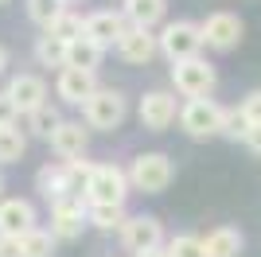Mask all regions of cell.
Segmentation results:
<instances>
[{
    "label": "cell",
    "instance_id": "6da1fadb",
    "mask_svg": "<svg viewBox=\"0 0 261 257\" xmlns=\"http://www.w3.org/2000/svg\"><path fill=\"white\" fill-rule=\"evenodd\" d=\"M86 117L94 128H117L125 117V101H121L117 90H94L86 97Z\"/></svg>",
    "mask_w": 261,
    "mask_h": 257
},
{
    "label": "cell",
    "instance_id": "7a4b0ae2",
    "mask_svg": "<svg viewBox=\"0 0 261 257\" xmlns=\"http://www.w3.org/2000/svg\"><path fill=\"white\" fill-rule=\"evenodd\" d=\"M133 183H137L141 191H164V187L172 183V164H168V156H160V152L137 156V164H133Z\"/></svg>",
    "mask_w": 261,
    "mask_h": 257
},
{
    "label": "cell",
    "instance_id": "3957f363",
    "mask_svg": "<svg viewBox=\"0 0 261 257\" xmlns=\"http://www.w3.org/2000/svg\"><path fill=\"white\" fill-rule=\"evenodd\" d=\"M175 86L187 97H207L215 90V70L203 59H184V63H175Z\"/></svg>",
    "mask_w": 261,
    "mask_h": 257
},
{
    "label": "cell",
    "instance_id": "277c9868",
    "mask_svg": "<svg viewBox=\"0 0 261 257\" xmlns=\"http://www.w3.org/2000/svg\"><path fill=\"white\" fill-rule=\"evenodd\" d=\"M199 43H203V32H199V28H191V23H172V28L160 35V47H164V55H168L172 63L195 59Z\"/></svg>",
    "mask_w": 261,
    "mask_h": 257
},
{
    "label": "cell",
    "instance_id": "5b68a950",
    "mask_svg": "<svg viewBox=\"0 0 261 257\" xmlns=\"http://www.w3.org/2000/svg\"><path fill=\"white\" fill-rule=\"evenodd\" d=\"M86 191H90V199H94V203H121V199H125V175H121L117 168H109V164L90 168Z\"/></svg>",
    "mask_w": 261,
    "mask_h": 257
},
{
    "label": "cell",
    "instance_id": "8992f818",
    "mask_svg": "<svg viewBox=\"0 0 261 257\" xmlns=\"http://www.w3.org/2000/svg\"><path fill=\"white\" fill-rule=\"evenodd\" d=\"M218 125H222V109H218L215 101L195 97V101L184 109V128L191 137H211V133H218Z\"/></svg>",
    "mask_w": 261,
    "mask_h": 257
},
{
    "label": "cell",
    "instance_id": "52a82bcc",
    "mask_svg": "<svg viewBox=\"0 0 261 257\" xmlns=\"http://www.w3.org/2000/svg\"><path fill=\"white\" fill-rule=\"evenodd\" d=\"M203 39L218 51H230L234 43L242 39V20L238 16H230V12H215L207 23H203Z\"/></svg>",
    "mask_w": 261,
    "mask_h": 257
},
{
    "label": "cell",
    "instance_id": "ba28073f",
    "mask_svg": "<svg viewBox=\"0 0 261 257\" xmlns=\"http://www.w3.org/2000/svg\"><path fill=\"white\" fill-rule=\"evenodd\" d=\"M32 222H35V214H32V207L23 203V199H8V203H0V234H4V238L28 234Z\"/></svg>",
    "mask_w": 261,
    "mask_h": 257
},
{
    "label": "cell",
    "instance_id": "9c48e42d",
    "mask_svg": "<svg viewBox=\"0 0 261 257\" xmlns=\"http://www.w3.org/2000/svg\"><path fill=\"white\" fill-rule=\"evenodd\" d=\"M117 47H121V59L125 63H148L156 55V39L148 35V28H133V32H125L117 39Z\"/></svg>",
    "mask_w": 261,
    "mask_h": 257
},
{
    "label": "cell",
    "instance_id": "30bf717a",
    "mask_svg": "<svg viewBox=\"0 0 261 257\" xmlns=\"http://www.w3.org/2000/svg\"><path fill=\"white\" fill-rule=\"evenodd\" d=\"M82 35H90L98 47H109L113 39L125 35V28H121V16H113V12H94V16L82 23Z\"/></svg>",
    "mask_w": 261,
    "mask_h": 257
},
{
    "label": "cell",
    "instance_id": "8fae6325",
    "mask_svg": "<svg viewBox=\"0 0 261 257\" xmlns=\"http://www.w3.org/2000/svg\"><path fill=\"white\" fill-rule=\"evenodd\" d=\"M125 246L137 249V253L160 246V222H156V218H144V214L141 218H129V222H125Z\"/></svg>",
    "mask_w": 261,
    "mask_h": 257
},
{
    "label": "cell",
    "instance_id": "7c38bea8",
    "mask_svg": "<svg viewBox=\"0 0 261 257\" xmlns=\"http://www.w3.org/2000/svg\"><path fill=\"white\" fill-rule=\"evenodd\" d=\"M51 144L66 160H70V156H82V152H86V128L74 125V121H59V128L51 133Z\"/></svg>",
    "mask_w": 261,
    "mask_h": 257
},
{
    "label": "cell",
    "instance_id": "4fadbf2b",
    "mask_svg": "<svg viewBox=\"0 0 261 257\" xmlns=\"http://www.w3.org/2000/svg\"><path fill=\"white\" fill-rule=\"evenodd\" d=\"M43 82L35 74H20V78H12V86H8V97L16 101V109H28L32 113L35 106H43Z\"/></svg>",
    "mask_w": 261,
    "mask_h": 257
},
{
    "label": "cell",
    "instance_id": "5bb4252c",
    "mask_svg": "<svg viewBox=\"0 0 261 257\" xmlns=\"http://www.w3.org/2000/svg\"><path fill=\"white\" fill-rule=\"evenodd\" d=\"M172 117H175V97H168V94H144V101H141V121H144L148 128H164Z\"/></svg>",
    "mask_w": 261,
    "mask_h": 257
},
{
    "label": "cell",
    "instance_id": "9a60e30c",
    "mask_svg": "<svg viewBox=\"0 0 261 257\" xmlns=\"http://www.w3.org/2000/svg\"><path fill=\"white\" fill-rule=\"evenodd\" d=\"M59 94L66 101H82V97L94 94V70H78V66H66L59 74Z\"/></svg>",
    "mask_w": 261,
    "mask_h": 257
},
{
    "label": "cell",
    "instance_id": "2e32d148",
    "mask_svg": "<svg viewBox=\"0 0 261 257\" xmlns=\"http://www.w3.org/2000/svg\"><path fill=\"white\" fill-rule=\"evenodd\" d=\"M101 59V47L90 35H74L66 43V66H78V70H94Z\"/></svg>",
    "mask_w": 261,
    "mask_h": 257
},
{
    "label": "cell",
    "instance_id": "e0dca14e",
    "mask_svg": "<svg viewBox=\"0 0 261 257\" xmlns=\"http://www.w3.org/2000/svg\"><path fill=\"white\" fill-rule=\"evenodd\" d=\"M203 249H207V257H238L242 253V234L230 230V226H218V230L207 234Z\"/></svg>",
    "mask_w": 261,
    "mask_h": 257
},
{
    "label": "cell",
    "instance_id": "ac0fdd59",
    "mask_svg": "<svg viewBox=\"0 0 261 257\" xmlns=\"http://www.w3.org/2000/svg\"><path fill=\"white\" fill-rule=\"evenodd\" d=\"M78 230H82V207L59 203V207H55V234H59V238H74Z\"/></svg>",
    "mask_w": 261,
    "mask_h": 257
},
{
    "label": "cell",
    "instance_id": "d6986e66",
    "mask_svg": "<svg viewBox=\"0 0 261 257\" xmlns=\"http://www.w3.org/2000/svg\"><path fill=\"white\" fill-rule=\"evenodd\" d=\"M125 12H129V20L137 23V28H152L164 16V0H129Z\"/></svg>",
    "mask_w": 261,
    "mask_h": 257
},
{
    "label": "cell",
    "instance_id": "ffe728a7",
    "mask_svg": "<svg viewBox=\"0 0 261 257\" xmlns=\"http://www.w3.org/2000/svg\"><path fill=\"white\" fill-rule=\"evenodd\" d=\"M20 253L23 257H51L55 253V242L51 234H43V230H28V234H20Z\"/></svg>",
    "mask_w": 261,
    "mask_h": 257
},
{
    "label": "cell",
    "instance_id": "44dd1931",
    "mask_svg": "<svg viewBox=\"0 0 261 257\" xmlns=\"http://www.w3.org/2000/svg\"><path fill=\"white\" fill-rule=\"evenodd\" d=\"M47 35L70 43L74 35H82V20H78V16H70V12H55V20L47 23Z\"/></svg>",
    "mask_w": 261,
    "mask_h": 257
},
{
    "label": "cell",
    "instance_id": "7402d4cb",
    "mask_svg": "<svg viewBox=\"0 0 261 257\" xmlns=\"http://www.w3.org/2000/svg\"><path fill=\"white\" fill-rule=\"evenodd\" d=\"M20 156H23V137H20V128L0 125V160L12 164V160H20Z\"/></svg>",
    "mask_w": 261,
    "mask_h": 257
},
{
    "label": "cell",
    "instance_id": "603a6c76",
    "mask_svg": "<svg viewBox=\"0 0 261 257\" xmlns=\"http://www.w3.org/2000/svg\"><path fill=\"white\" fill-rule=\"evenodd\" d=\"M35 55H39V63L43 66H66V43L63 39H55V35H43L39 39V47H35Z\"/></svg>",
    "mask_w": 261,
    "mask_h": 257
},
{
    "label": "cell",
    "instance_id": "cb8c5ba5",
    "mask_svg": "<svg viewBox=\"0 0 261 257\" xmlns=\"http://www.w3.org/2000/svg\"><path fill=\"white\" fill-rule=\"evenodd\" d=\"M90 222L101 226V230L125 226V218H121V203H94V207H90Z\"/></svg>",
    "mask_w": 261,
    "mask_h": 257
},
{
    "label": "cell",
    "instance_id": "d4e9b609",
    "mask_svg": "<svg viewBox=\"0 0 261 257\" xmlns=\"http://www.w3.org/2000/svg\"><path fill=\"white\" fill-rule=\"evenodd\" d=\"M168 257H207V249H203L199 238H175L168 246Z\"/></svg>",
    "mask_w": 261,
    "mask_h": 257
},
{
    "label": "cell",
    "instance_id": "484cf974",
    "mask_svg": "<svg viewBox=\"0 0 261 257\" xmlns=\"http://www.w3.org/2000/svg\"><path fill=\"white\" fill-rule=\"evenodd\" d=\"M32 128L35 133H55V128H59V113H55L51 106H35L32 109Z\"/></svg>",
    "mask_w": 261,
    "mask_h": 257
},
{
    "label": "cell",
    "instance_id": "4316f807",
    "mask_svg": "<svg viewBox=\"0 0 261 257\" xmlns=\"http://www.w3.org/2000/svg\"><path fill=\"white\" fill-rule=\"evenodd\" d=\"M28 12H32L39 23H51L55 12H59V0H28Z\"/></svg>",
    "mask_w": 261,
    "mask_h": 257
},
{
    "label": "cell",
    "instance_id": "83f0119b",
    "mask_svg": "<svg viewBox=\"0 0 261 257\" xmlns=\"http://www.w3.org/2000/svg\"><path fill=\"white\" fill-rule=\"evenodd\" d=\"M222 133H230V137H246V128H250V121H246V113H222Z\"/></svg>",
    "mask_w": 261,
    "mask_h": 257
},
{
    "label": "cell",
    "instance_id": "f1b7e54d",
    "mask_svg": "<svg viewBox=\"0 0 261 257\" xmlns=\"http://www.w3.org/2000/svg\"><path fill=\"white\" fill-rule=\"evenodd\" d=\"M242 113H246V121H250V125H257V121H261V90H253V94L246 97Z\"/></svg>",
    "mask_w": 261,
    "mask_h": 257
},
{
    "label": "cell",
    "instance_id": "f546056e",
    "mask_svg": "<svg viewBox=\"0 0 261 257\" xmlns=\"http://www.w3.org/2000/svg\"><path fill=\"white\" fill-rule=\"evenodd\" d=\"M16 121V101L8 94H0V125H12Z\"/></svg>",
    "mask_w": 261,
    "mask_h": 257
},
{
    "label": "cell",
    "instance_id": "4dcf8cb0",
    "mask_svg": "<svg viewBox=\"0 0 261 257\" xmlns=\"http://www.w3.org/2000/svg\"><path fill=\"white\" fill-rule=\"evenodd\" d=\"M242 140H246V148H250V152H257V156H261V121L246 128V137H242Z\"/></svg>",
    "mask_w": 261,
    "mask_h": 257
},
{
    "label": "cell",
    "instance_id": "1f68e13d",
    "mask_svg": "<svg viewBox=\"0 0 261 257\" xmlns=\"http://www.w3.org/2000/svg\"><path fill=\"white\" fill-rule=\"evenodd\" d=\"M0 257H23L20 253V238H4L0 234Z\"/></svg>",
    "mask_w": 261,
    "mask_h": 257
},
{
    "label": "cell",
    "instance_id": "d6a6232c",
    "mask_svg": "<svg viewBox=\"0 0 261 257\" xmlns=\"http://www.w3.org/2000/svg\"><path fill=\"white\" fill-rule=\"evenodd\" d=\"M137 257H168V249H160V246H152V249H141Z\"/></svg>",
    "mask_w": 261,
    "mask_h": 257
},
{
    "label": "cell",
    "instance_id": "836d02e7",
    "mask_svg": "<svg viewBox=\"0 0 261 257\" xmlns=\"http://www.w3.org/2000/svg\"><path fill=\"white\" fill-rule=\"evenodd\" d=\"M0 70H4V51H0Z\"/></svg>",
    "mask_w": 261,
    "mask_h": 257
},
{
    "label": "cell",
    "instance_id": "e575fe53",
    "mask_svg": "<svg viewBox=\"0 0 261 257\" xmlns=\"http://www.w3.org/2000/svg\"><path fill=\"white\" fill-rule=\"evenodd\" d=\"M0 187H4V179H0Z\"/></svg>",
    "mask_w": 261,
    "mask_h": 257
},
{
    "label": "cell",
    "instance_id": "d590c367",
    "mask_svg": "<svg viewBox=\"0 0 261 257\" xmlns=\"http://www.w3.org/2000/svg\"><path fill=\"white\" fill-rule=\"evenodd\" d=\"M0 4H4V0H0Z\"/></svg>",
    "mask_w": 261,
    "mask_h": 257
}]
</instances>
